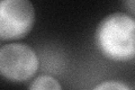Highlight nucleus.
Segmentation results:
<instances>
[{
  "mask_svg": "<svg viewBox=\"0 0 135 90\" xmlns=\"http://www.w3.org/2000/svg\"><path fill=\"white\" fill-rule=\"evenodd\" d=\"M95 43L98 51L112 61L135 59V17L123 11L105 16L97 25Z\"/></svg>",
  "mask_w": 135,
  "mask_h": 90,
  "instance_id": "obj_1",
  "label": "nucleus"
},
{
  "mask_svg": "<svg viewBox=\"0 0 135 90\" xmlns=\"http://www.w3.org/2000/svg\"><path fill=\"white\" fill-rule=\"evenodd\" d=\"M40 59L24 43H8L0 49V73L11 82H25L36 74Z\"/></svg>",
  "mask_w": 135,
  "mask_h": 90,
  "instance_id": "obj_2",
  "label": "nucleus"
},
{
  "mask_svg": "<svg viewBox=\"0 0 135 90\" xmlns=\"http://www.w3.org/2000/svg\"><path fill=\"white\" fill-rule=\"evenodd\" d=\"M35 9L29 0H2L0 2V38L16 41L32 31Z\"/></svg>",
  "mask_w": 135,
  "mask_h": 90,
  "instance_id": "obj_3",
  "label": "nucleus"
},
{
  "mask_svg": "<svg viewBox=\"0 0 135 90\" xmlns=\"http://www.w3.org/2000/svg\"><path fill=\"white\" fill-rule=\"evenodd\" d=\"M28 90H63L56 78L49 74H41L34 79L28 87Z\"/></svg>",
  "mask_w": 135,
  "mask_h": 90,
  "instance_id": "obj_4",
  "label": "nucleus"
},
{
  "mask_svg": "<svg viewBox=\"0 0 135 90\" xmlns=\"http://www.w3.org/2000/svg\"><path fill=\"white\" fill-rule=\"evenodd\" d=\"M91 90H132L126 83L118 80H105L96 84Z\"/></svg>",
  "mask_w": 135,
  "mask_h": 90,
  "instance_id": "obj_5",
  "label": "nucleus"
},
{
  "mask_svg": "<svg viewBox=\"0 0 135 90\" xmlns=\"http://www.w3.org/2000/svg\"><path fill=\"white\" fill-rule=\"evenodd\" d=\"M123 3L125 7H127L129 12H132L133 16L135 17V0H127V1H124Z\"/></svg>",
  "mask_w": 135,
  "mask_h": 90,
  "instance_id": "obj_6",
  "label": "nucleus"
}]
</instances>
